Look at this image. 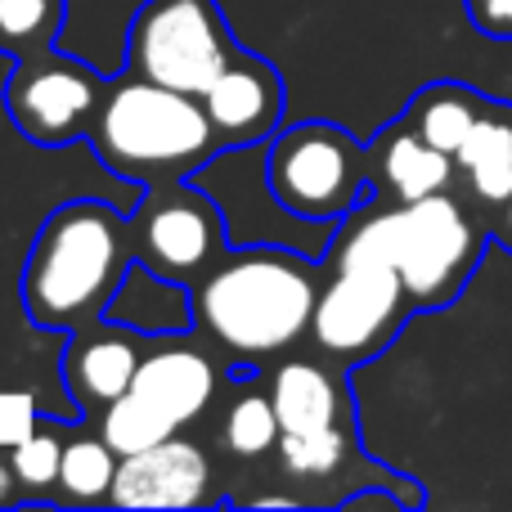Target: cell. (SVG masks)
Masks as SVG:
<instances>
[{"label": "cell", "mask_w": 512, "mask_h": 512, "mask_svg": "<svg viewBox=\"0 0 512 512\" xmlns=\"http://www.w3.org/2000/svg\"><path fill=\"white\" fill-rule=\"evenodd\" d=\"M319 283V261H306L301 252L265 243L230 248L203 279L189 283L194 333L230 364L234 378H252L310 342Z\"/></svg>", "instance_id": "cell-1"}, {"label": "cell", "mask_w": 512, "mask_h": 512, "mask_svg": "<svg viewBox=\"0 0 512 512\" xmlns=\"http://www.w3.org/2000/svg\"><path fill=\"white\" fill-rule=\"evenodd\" d=\"M131 265V216L99 198H77L54 207L36 230L18 279V301L45 333H77L108 319Z\"/></svg>", "instance_id": "cell-2"}, {"label": "cell", "mask_w": 512, "mask_h": 512, "mask_svg": "<svg viewBox=\"0 0 512 512\" xmlns=\"http://www.w3.org/2000/svg\"><path fill=\"white\" fill-rule=\"evenodd\" d=\"M319 270H324V283H319L315 319H310V342L319 355L346 369L382 355L409 324V315H418L405 279L387 256L382 212L373 198L355 207L346 221H337Z\"/></svg>", "instance_id": "cell-3"}, {"label": "cell", "mask_w": 512, "mask_h": 512, "mask_svg": "<svg viewBox=\"0 0 512 512\" xmlns=\"http://www.w3.org/2000/svg\"><path fill=\"white\" fill-rule=\"evenodd\" d=\"M86 144L95 149L99 167L140 189L189 180L216 153H225L207 122L203 99L135 77L126 68L108 81Z\"/></svg>", "instance_id": "cell-4"}, {"label": "cell", "mask_w": 512, "mask_h": 512, "mask_svg": "<svg viewBox=\"0 0 512 512\" xmlns=\"http://www.w3.org/2000/svg\"><path fill=\"white\" fill-rule=\"evenodd\" d=\"M378 212L382 243L405 279L414 310H445L459 301L490 243L486 216L459 189H441L418 203H378Z\"/></svg>", "instance_id": "cell-5"}, {"label": "cell", "mask_w": 512, "mask_h": 512, "mask_svg": "<svg viewBox=\"0 0 512 512\" xmlns=\"http://www.w3.org/2000/svg\"><path fill=\"white\" fill-rule=\"evenodd\" d=\"M221 373H230V364L198 333L149 337L131 387L99 418V436L117 454H135L167 436H180L194 418L207 414L221 391Z\"/></svg>", "instance_id": "cell-6"}, {"label": "cell", "mask_w": 512, "mask_h": 512, "mask_svg": "<svg viewBox=\"0 0 512 512\" xmlns=\"http://www.w3.org/2000/svg\"><path fill=\"white\" fill-rule=\"evenodd\" d=\"M265 189L297 221H346L373 198L369 144L337 122H301L274 135Z\"/></svg>", "instance_id": "cell-7"}, {"label": "cell", "mask_w": 512, "mask_h": 512, "mask_svg": "<svg viewBox=\"0 0 512 512\" xmlns=\"http://www.w3.org/2000/svg\"><path fill=\"white\" fill-rule=\"evenodd\" d=\"M239 54L221 0H144L126 27V72L203 99Z\"/></svg>", "instance_id": "cell-8"}, {"label": "cell", "mask_w": 512, "mask_h": 512, "mask_svg": "<svg viewBox=\"0 0 512 512\" xmlns=\"http://www.w3.org/2000/svg\"><path fill=\"white\" fill-rule=\"evenodd\" d=\"M108 81L99 68L63 54L59 45L14 59V77L5 81V113L41 149H63L90 135Z\"/></svg>", "instance_id": "cell-9"}, {"label": "cell", "mask_w": 512, "mask_h": 512, "mask_svg": "<svg viewBox=\"0 0 512 512\" xmlns=\"http://www.w3.org/2000/svg\"><path fill=\"white\" fill-rule=\"evenodd\" d=\"M131 248L135 261L167 274L176 283H198L225 252V216L203 189H189V180L144 189L131 212Z\"/></svg>", "instance_id": "cell-10"}, {"label": "cell", "mask_w": 512, "mask_h": 512, "mask_svg": "<svg viewBox=\"0 0 512 512\" xmlns=\"http://www.w3.org/2000/svg\"><path fill=\"white\" fill-rule=\"evenodd\" d=\"M144 351H149V337L117 324V319H99V324L68 333L59 373H63V387H68L77 414L99 423L108 414V405L131 387Z\"/></svg>", "instance_id": "cell-11"}, {"label": "cell", "mask_w": 512, "mask_h": 512, "mask_svg": "<svg viewBox=\"0 0 512 512\" xmlns=\"http://www.w3.org/2000/svg\"><path fill=\"white\" fill-rule=\"evenodd\" d=\"M203 108L221 149H248V144L270 140L283 122V108H288L283 72L261 54L239 50L225 63L221 77L207 86Z\"/></svg>", "instance_id": "cell-12"}, {"label": "cell", "mask_w": 512, "mask_h": 512, "mask_svg": "<svg viewBox=\"0 0 512 512\" xmlns=\"http://www.w3.org/2000/svg\"><path fill=\"white\" fill-rule=\"evenodd\" d=\"M113 508H203V504H221L212 495V463L198 445L167 436V441L149 445V450L122 454L117 468Z\"/></svg>", "instance_id": "cell-13"}, {"label": "cell", "mask_w": 512, "mask_h": 512, "mask_svg": "<svg viewBox=\"0 0 512 512\" xmlns=\"http://www.w3.org/2000/svg\"><path fill=\"white\" fill-rule=\"evenodd\" d=\"M283 436H319L355 427L351 369L315 351V360H274L265 373Z\"/></svg>", "instance_id": "cell-14"}, {"label": "cell", "mask_w": 512, "mask_h": 512, "mask_svg": "<svg viewBox=\"0 0 512 512\" xmlns=\"http://www.w3.org/2000/svg\"><path fill=\"white\" fill-rule=\"evenodd\" d=\"M369 180L378 203H418L441 189H459V167L454 153H441L405 117H396L369 140Z\"/></svg>", "instance_id": "cell-15"}, {"label": "cell", "mask_w": 512, "mask_h": 512, "mask_svg": "<svg viewBox=\"0 0 512 512\" xmlns=\"http://www.w3.org/2000/svg\"><path fill=\"white\" fill-rule=\"evenodd\" d=\"M459 167V194L490 221V212L512 198V104L486 99V113L477 117L472 135L454 153Z\"/></svg>", "instance_id": "cell-16"}, {"label": "cell", "mask_w": 512, "mask_h": 512, "mask_svg": "<svg viewBox=\"0 0 512 512\" xmlns=\"http://www.w3.org/2000/svg\"><path fill=\"white\" fill-rule=\"evenodd\" d=\"M108 319L135 328L144 337H176V333H194V297L185 283L167 279V274L149 270L135 261L126 270L122 288H117Z\"/></svg>", "instance_id": "cell-17"}, {"label": "cell", "mask_w": 512, "mask_h": 512, "mask_svg": "<svg viewBox=\"0 0 512 512\" xmlns=\"http://www.w3.org/2000/svg\"><path fill=\"white\" fill-rule=\"evenodd\" d=\"M486 99L490 95L463 86V81H432V86H423L409 99L400 117L441 153H459L463 140L472 135V126H477V117L486 113Z\"/></svg>", "instance_id": "cell-18"}, {"label": "cell", "mask_w": 512, "mask_h": 512, "mask_svg": "<svg viewBox=\"0 0 512 512\" xmlns=\"http://www.w3.org/2000/svg\"><path fill=\"white\" fill-rule=\"evenodd\" d=\"M117 468L122 454L104 441V436H81V441L63 445V463H59V495L63 504H108L113 495Z\"/></svg>", "instance_id": "cell-19"}, {"label": "cell", "mask_w": 512, "mask_h": 512, "mask_svg": "<svg viewBox=\"0 0 512 512\" xmlns=\"http://www.w3.org/2000/svg\"><path fill=\"white\" fill-rule=\"evenodd\" d=\"M279 436H283V427H279V414H274L270 391H239L225 405V418H221L225 454H234L243 463L265 459L270 450H279Z\"/></svg>", "instance_id": "cell-20"}, {"label": "cell", "mask_w": 512, "mask_h": 512, "mask_svg": "<svg viewBox=\"0 0 512 512\" xmlns=\"http://www.w3.org/2000/svg\"><path fill=\"white\" fill-rule=\"evenodd\" d=\"M68 23V0H0V54L27 59L50 45Z\"/></svg>", "instance_id": "cell-21"}, {"label": "cell", "mask_w": 512, "mask_h": 512, "mask_svg": "<svg viewBox=\"0 0 512 512\" xmlns=\"http://www.w3.org/2000/svg\"><path fill=\"white\" fill-rule=\"evenodd\" d=\"M59 463H63V441L54 432H41V427L9 445V468H14L18 490L27 499H54L50 490H59Z\"/></svg>", "instance_id": "cell-22"}, {"label": "cell", "mask_w": 512, "mask_h": 512, "mask_svg": "<svg viewBox=\"0 0 512 512\" xmlns=\"http://www.w3.org/2000/svg\"><path fill=\"white\" fill-rule=\"evenodd\" d=\"M468 23L490 41H512V0H463Z\"/></svg>", "instance_id": "cell-23"}, {"label": "cell", "mask_w": 512, "mask_h": 512, "mask_svg": "<svg viewBox=\"0 0 512 512\" xmlns=\"http://www.w3.org/2000/svg\"><path fill=\"white\" fill-rule=\"evenodd\" d=\"M490 239H495L504 252H512V198L499 207V212H490Z\"/></svg>", "instance_id": "cell-24"}, {"label": "cell", "mask_w": 512, "mask_h": 512, "mask_svg": "<svg viewBox=\"0 0 512 512\" xmlns=\"http://www.w3.org/2000/svg\"><path fill=\"white\" fill-rule=\"evenodd\" d=\"M14 486H18V477H14L9 454H5V459H0V504H9V499H14Z\"/></svg>", "instance_id": "cell-25"}]
</instances>
